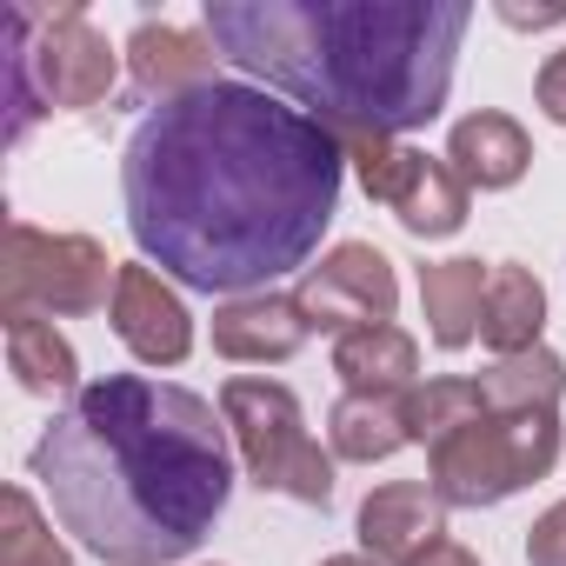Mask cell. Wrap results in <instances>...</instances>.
<instances>
[{"mask_svg": "<svg viewBox=\"0 0 566 566\" xmlns=\"http://www.w3.org/2000/svg\"><path fill=\"white\" fill-rule=\"evenodd\" d=\"M340 134L253 81H213L154 107L120 160L127 233L147 266L227 301L307 273L340 213Z\"/></svg>", "mask_w": 566, "mask_h": 566, "instance_id": "6da1fadb", "label": "cell"}, {"mask_svg": "<svg viewBox=\"0 0 566 566\" xmlns=\"http://www.w3.org/2000/svg\"><path fill=\"white\" fill-rule=\"evenodd\" d=\"M227 420L174 380L107 374L81 387L34 447V480L94 559L174 566L233 500Z\"/></svg>", "mask_w": 566, "mask_h": 566, "instance_id": "7a4b0ae2", "label": "cell"}, {"mask_svg": "<svg viewBox=\"0 0 566 566\" xmlns=\"http://www.w3.org/2000/svg\"><path fill=\"white\" fill-rule=\"evenodd\" d=\"M200 28L220 61L266 94L301 101L321 127L413 134L440 120L473 28L467 0H207Z\"/></svg>", "mask_w": 566, "mask_h": 566, "instance_id": "3957f363", "label": "cell"}, {"mask_svg": "<svg viewBox=\"0 0 566 566\" xmlns=\"http://www.w3.org/2000/svg\"><path fill=\"white\" fill-rule=\"evenodd\" d=\"M120 54L87 8H8V140H28L41 114H81L114 101Z\"/></svg>", "mask_w": 566, "mask_h": 566, "instance_id": "277c9868", "label": "cell"}, {"mask_svg": "<svg viewBox=\"0 0 566 566\" xmlns=\"http://www.w3.org/2000/svg\"><path fill=\"white\" fill-rule=\"evenodd\" d=\"M559 460V407H480L427 447V486L447 506H500Z\"/></svg>", "mask_w": 566, "mask_h": 566, "instance_id": "5b68a950", "label": "cell"}, {"mask_svg": "<svg viewBox=\"0 0 566 566\" xmlns=\"http://www.w3.org/2000/svg\"><path fill=\"white\" fill-rule=\"evenodd\" d=\"M220 420L247 460V480L260 493H287L301 506H321L334 500V453H321V440L307 433V413L294 400V387L280 380H227L220 387Z\"/></svg>", "mask_w": 566, "mask_h": 566, "instance_id": "8992f818", "label": "cell"}, {"mask_svg": "<svg viewBox=\"0 0 566 566\" xmlns=\"http://www.w3.org/2000/svg\"><path fill=\"white\" fill-rule=\"evenodd\" d=\"M120 266L87 233H48L34 220H8V260H0V314H101L114 307Z\"/></svg>", "mask_w": 566, "mask_h": 566, "instance_id": "52a82bcc", "label": "cell"}, {"mask_svg": "<svg viewBox=\"0 0 566 566\" xmlns=\"http://www.w3.org/2000/svg\"><path fill=\"white\" fill-rule=\"evenodd\" d=\"M340 147H347V167L360 174L367 200H380L413 240H447V233L467 227V193L473 187L447 160H433L420 147H400L387 134H347Z\"/></svg>", "mask_w": 566, "mask_h": 566, "instance_id": "ba28073f", "label": "cell"}, {"mask_svg": "<svg viewBox=\"0 0 566 566\" xmlns=\"http://www.w3.org/2000/svg\"><path fill=\"white\" fill-rule=\"evenodd\" d=\"M301 314L314 334H360V327H380L394 321L400 307V280H394V260L374 247V240H340L334 253H321V266L301 273V287H294Z\"/></svg>", "mask_w": 566, "mask_h": 566, "instance_id": "9c48e42d", "label": "cell"}, {"mask_svg": "<svg viewBox=\"0 0 566 566\" xmlns=\"http://www.w3.org/2000/svg\"><path fill=\"white\" fill-rule=\"evenodd\" d=\"M127 81L134 101L147 107H174L200 87L220 81V48L207 28H174V21H140L127 34Z\"/></svg>", "mask_w": 566, "mask_h": 566, "instance_id": "30bf717a", "label": "cell"}, {"mask_svg": "<svg viewBox=\"0 0 566 566\" xmlns=\"http://www.w3.org/2000/svg\"><path fill=\"white\" fill-rule=\"evenodd\" d=\"M107 321H114L120 347L140 367H180L193 354V314H187V301L167 287L154 266H120V287H114Z\"/></svg>", "mask_w": 566, "mask_h": 566, "instance_id": "8fae6325", "label": "cell"}, {"mask_svg": "<svg viewBox=\"0 0 566 566\" xmlns=\"http://www.w3.org/2000/svg\"><path fill=\"white\" fill-rule=\"evenodd\" d=\"M447 546V500L427 480H387L360 500V553L380 566H420Z\"/></svg>", "mask_w": 566, "mask_h": 566, "instance_id": "7c38bea8", "label": "cell"}, {"mask_svg": "<svg viewBox=\"0 0 566 566\" xmlns=\"http://www.w3.org/2000/svg\"><path fill=\"white\" fill-rule=\"evenodd\" d=\"M307 314L294 294H240L213 314V354L266 367V360H294L307 347Z\"/></svg>", "mask_w": 566, "mask_h": 566, "instance_id": "4fadbf2b", "label": "cell"}, {"mask_svg": "<svg viewBox=\"0 0 566 566\" xmlns=\"http://www.w3.org/2000/svg\"><path fill=\"white\" fill-rule=\"evenodd\" d=\"M447 167H453L467 187H480V193H506V187L526 180L533 140H526V127H520L513 114L480 107V114L453 120V134H447Z\"/></svg>", "mask_w": 566, "mask_h": 566, "instance_id": "5bb4252c", "label": "cell"}, {"mask_svg": "<svg viewBox=\"0 0 566 566\" xmlns=\"http://www.w3.org/2000/svg\"><path fill=\"white\" fill-rule=\"evenodd\" d=\"M334 374L360 400H407L420 387V347H413L407 327L380 321V327H360V334L334 340Z\"/></svg>", "mask_w": 566, "mask_h": 566, "instance_id": "9a60e30c", "label": "cell"}, {"mask_svg": "<svg viewBox=\"0 0 566 566\" xmlns=\"http://www.w3.org/2000/svg\"><path fill=\"white\" fill-rule=\"evenodd\" d=\"M486 280H493V266H480V260H433V266H420V314H427L433 347L460 354V347L480 340Z\"/></svg>", "mask_w": 566, "mask_h": 566, "instance_id": "2e32d148", "label": "cell"}, {"mask_svg": "<svg viewBox=\"0 0 566 566\" xmlns=\"http://www.w3.org/2000/svg\"><path fill=\"white\" fill-rule=\"evenodd\" d=\"M539 327H546V287L533 280V266H520V260H493L486 314H480V340L493 347V360L533 354V347H539Z\"/></svg>", "mask_w": 566, "mask_h": 566, "instance_id": "e0dca14e", "label": "cell"}, {"mask_svg": "<svg viewBox=\"0 0 566 566\" xmlns=\"http://www.w3.org/2000/svg\"><path fill=\"white\" fill-rule=\"evenodd\" d=\"M0 321H8V367H14L21 394H34V400L81 394V354L67 347V334L48 314H0Z\"/></svg>", "mask_w": 566, "mask_h": 566, "instance_id": "ac0fdd59", "label": "cell"}, {"mask_svg": "<svg viewBox=\"0 0 566 566\" xmlns=\"http://www.w3.org/2000/svg\"><path fill=\"white\" fill-rule=\"evenodd\" d=\"M327 440H334V460L374 467V460H394L407 447V413H400V400H360V394H347L327 413Z\"/></svg>", "mask_w": 566, "mask_h": 566, "instance_id": "d6986e66", "label": "cell"}, {"mask_svg": "<svg viewBox=\"0 0 566 566\" xmlns=\"http://www.w3.org/2000/svg\"><path fill=\"white\" fill-rule=\"evenodd\" d=\"M473 387H480V407H559L566 360L553 347H533V354H513V360L480 367Z\"/></svg>", "mask_w": 566, "mask_h": 566, "instance_id": "ffe728a7", "label": "cell"}, {"mask_svg": "<svg viewBox=\"0 0 566 566\" xmlns=\"http://www.w3.org/2000/svg\"><path fill=\"white\" fill-rule=\"evenodd\" d=\"M400 413H407V440L440 447L453 427H467L480 413V387H473V374H433L400 400Z\"/></svg>", "mask_w": 566, "mask_h": 566, "instance_id": "44dd1931", "label": "cell"}, {"mask_svg": "<svg viewBox=\"0 0 566 566\" xmlns=\"http://www.w3.org/2000/svg\"><path fill=\"white\" fill-rule=\"evenodd\" d=\"M0 566H74V553L61 546V533L48 526L28 486L0 493Z\"/></svg>", "mask_w": 566, "mask_h": 566, "instance_id": "7402d4cb", "label": "cell"}, {"mask_svg": "<svg viewBox=\"0 0 566 566\" xmlns=\"http://www.w3.org/2000/svg\"><path fill=\"white\" fill-rule=\"evenodd\" d=\"M526 566H566V500L526 526Z\"/></svg>", "mask_w": 566, "mask_h": 566, "instance_id": "603a6c76", "label": "cell"}, {"mask_svg": "<svg viewBox=\"0 0 566 566\" xmlns=\"http://www.w3.org/2000/svg\"><path fill=\"white\" fill-rule=\"evenodd\" d=\"M533 101H539V114H546L553 127H566V48H559V54H546L539 81H533Z\"/></svg>", "mask_w": 566, "mask_h": 566, "instance_id": "cb8c5ba5", "label": "cell"}, {"mask_svg": "<svg viewBox=\"0 0 566 566\" xmlns=\"http://www.w3.org/2000/svg\"><path fill=\"white\" fill-rule=\"evenodd\" d=\"M420 566H480V559H473L467 546H453V539H447V546H433V553H427Z\"/></svg>", "mask_w": 566, "mask_h": 566, "instance_id": "d4e9b609", "label": "cell"}, {"mask_svg": "<svg viewBox=\"0 0 566 566\" xmlns=\"http://www.w3.org/2000/svg\"><path fill=\"white\" fill-rule=\"evenodd\" d=\"M321 566H380V559H367V553H334V559H321Z\"/></svg>", "mask_w": 566, "mask_h": 566, "instance_id": "484cf974", "label": "cell"}]
</instances>
